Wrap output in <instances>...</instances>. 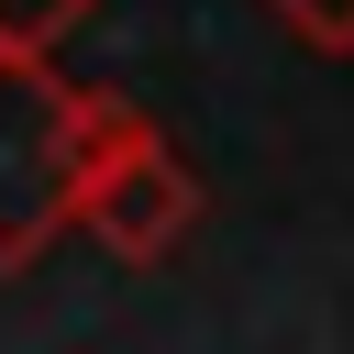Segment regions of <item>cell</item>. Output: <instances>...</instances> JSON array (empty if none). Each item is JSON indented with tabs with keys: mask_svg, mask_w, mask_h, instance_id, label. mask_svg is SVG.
I'll return each mask as SVG.
<instances>
[{
	"mask_svg": "<svg viewBox=\"0 0 354 354\" xmlns=\"http://www.w3.org/2000/svg\"><path fill=\"white\" fill-rule=\"evenodd\" d=\"M100 0H0V55H55Z\"/></svg>",
	"mask_w": 354,
	"mask_h": 354,
	"instance_id": "obj_3",
	"label": "cell"
},
{
	"mask_svg": "<svg viewBox=\"0 0 354 354\" xmlns=\"http://www.w3.org/2000/svg\"><path fill=\"white\" fill-rule=\"evenodd\" d=\"M299 44H321V55H354V0H266Z\"/></svg>",
	"mask_w": 354,
	"mask_h": 354,
	"instance_id": "obj_4",
	"label": "cell"
},
{
	"mask_svg": "<svg viewBox=\"0 0 354 354\" xmlns=\"http://www.w3.org/2000/svg\"><path fill=\"white\" fill-rule=\"evenodd\" d=\"M100 88H66L55 55H0V277L44 266L77 210V155L100 133Z\"/></svg>",
	"mask_w": 354,
	"mask_h": 354,
	"instance_id": "obj_1",
	"label": "cell"
},
{
	"mask_svg": "<svg viewBox=\"0 0 354 354\" xmlns=\"http://www.w3.org/2000/svg\"><path fill=\"white\" fill-rule=\"evenodd\" d=\"M66 232H88L100 254H122V266H166L188 232H199V177H188V155L144 122V111H100V133H88V155H77V210H66Z\"/></svg>",
	"mask_w": 354,
	"mask_h": 354,
	"instance_id": "obj_2",
	"label": "cell"
}]
</instances>
